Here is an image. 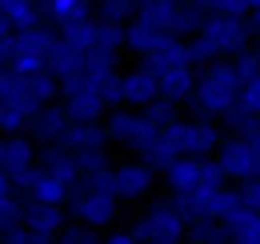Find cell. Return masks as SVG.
Returning a JSON list of instances; mask_svg holds the SVG:
<instances>
[{"instance_id":"obj_12","label":"cell","mask_w":260,"mask_h":244,"mask_svg":"<svg viewBox=\"0 0 260 244\" xmlns=\"http://www.w3.org/2000/svg\"><path fill=\"white\" fill-rule=\"evenodd\" d=\"M68 132H72V116H68L64 104H44V108L32 116V124H28V136H32L40 148H56V144H64Z\"/></svg>"},{"instance_id":"obj_24","label":"cell","mask_w":260,"mask_h":244,"mask_svg":"<svg viewBox=\"0 0 260 244\" xmlns=\"http://www.w3.org/2000/svg\"><path fill=\"white\" fill-rule=\"evenodd\" d=\"M0 16H4L16 32L40 28V24H44V8H40V0H0Z\"/></svg>"},{"instance_id":"obj_36","label":"cell","mask_w":260,"mask_h":244,"mask_svg":"<svg viewBox=\"0 0 260 244\" xmlns=\"http://www.w3.org/2000/svg\"><path fill=\"white\" fill-rule=\"evenodd\" d=\"M240 108H248L252 116H260V76L244 84V92H240Z\"/></svg>"},{"instance_id":"obj_10","label":"cell","mask_w":260,"mask_h":244,"mask_svg":"<svg viewBox=\"0 0 260 244\" xmlns=\"http://www.w3.org/2000/svg\"><path fill=\"white\" fill-rule=\"evenodd\" d=\"M112 188H116L120 204L144 200L156 188V168H148L144 160H120V164H112Z\"/></svg>"},{"instance_id":"obj_37","label":"cell","mask_w":260,"mask_h":244,"mask_svg":"<svg viewBox=\"0 0 260 244\" xmlns=\"http://www.w3.org/2000/svg\"><path fill=\"white\" fill-rule=\"evenodd\" d=\"M0 244H56V240H44V236H36V232H28V228L20 224V228H12L8 236H0Z\"/></svg>"},{"instance_id":"obj_15","label":"cell","mask_w":260,"mask_h":244,"mask_svg":"<svg viewBox=\"0 0 260 244\" xmlns=\"http://www.w3.org/2000/svg\"><path fill=\"white\" fill-rule=\"evenodd\" d=\"M24 196H28V204H48V208H64L68 200H72V188L60 184L56 176H48L44 168H36L28 188H24Z\"/></svg>"},{"instance_id":"obj_9","label":"cell","mask_w":260,"mask_h":244,"mask_svg":"<svg viewBox=\"0 0 260 244\" xmlns=\"http://www.w3.org/2000/svg\"><path fill=\"white\" fill-rule=\"evenodd\" d=\"M40 168V144H36L28 132H20V136H4V172L12 176L16 184V192H24L28 180H32V172Z\"/></svg>"},{"instance_id":"obj_32","label":"cell","mask_w":260,"mask_h":244,"mask_svg":"<svg viewBox=\"0 0 260 244\" xmlns=\"http://www.w3.org/2000/svg\"><path fill=\"white\" fill-rule=\"evenodd\" d=\"M144 116H148V120L156 124V128H172V124L180 120V112H176V104H168V100H156V104H152V108H148V112H144Z\"/></svg>"},{"instance_id":"obj_21","label":"cell","mask_w":260,"mask_h":244,"mask_svg":"<svg viewBox=\"0 0 260 244\" xmlns=\"http://www.w3.org/2000/svg\"><path fill=\"white\" fill-rule=\"evenodd\" d=\"M224 228H228V244H260V212L240 204L236 212L224 216Z\"/></svg>"},{"instance_id":"obj_35","label":"cell","mask_w":260,"mask_h":244,"mask_svg":"<svg viewBox=\"0 0 260 244\" xmlns=\"http://www.w3.org/2000/svg\"><path fill=\"white\" fill-rule=\"evenodd\" d=\"M76 164H80L84 176H96V172H108V168H112L108 152H80V156H76Z\"/></svg>"},{"instance_id":"obj_31","label":"cell","mask_w":260,"mask_h":244,"mask_svg":"<svg viewBox=\"0 0 260 244\" xmlns=\"http://www.w3.org/2000/svg\"><path fill=\"white\" fill-rule=\"evenodd\" d=\"M256 120H260V116H252L248 108L236 104V108L224 116V128H228V136H244V140H252V136H256Z\"/></svg>"},{"instance_id":"obj_33","label":"cell","mask_w":260,"mask_h":244,"mask_svg":"<svg viewBox=\"0 0 260 244\" xmlns=\"http://www.w3.org/2000/svg\"><path fill=\"white\" fill-rule=\"evenodd\" d=\"M56 244H104V240H100L92 228H84V224H76V220H72L64 232L56 236Z\"/></svg>"},{"instance_id":"obj_47","label":"cell","mask_w":260,"mask_h":244,"mask_svg":"<svg viewBox=\"0 0 260 244\" xmlns=\"http://www.w3.org/2000/svg\"><path fill=\"white\" fill-rule=\"evenodd\" d=\"M40 4H44V0H40Z\"/></svg>"},{"instance_id":"obj_7","label":"cell","mask_w":260,"mask_h":244,"mask_svg":"<svg viewBox=\"0 0 260 244\" xmlns=\"http://www.w3.org/2000/svg\"><path fill=\"white\" fill-rule=\"evenodd\" d=\"M68 212L76 224H84V228H108L116 212H120V196L112 192V188H88V184H80L76 192H72V200H68Z\"/></svg>"},{"instance_id":"obj_1","label":"cell","mask_w":260,"mask_h":244,"mask_svg":"<svg viewBox=\"0 0 260 244\" xmlns=\"http://www.w3.org/2000/svg\"><path fill=\"white\" fill-rule=\"evenodd\" d=\"M240 92H244V80L236 76L232 60H216L200 72L188 104H192L196 116H204V120H224L228 112L240 104Z\"/></svg>"},{"instance_id":"obj_44","label":"cell","mask_w":260,"mask_h":244,"mask_svg":"<svg viewBox=\"0 0 260 244\" xmlns=\"http://www.w3.org/2000/svg\"><path fill=\"white\" fill-rule=\"evenodd\" d=\"M248 12H260V0H248Z\"/></svg>"},{"instance_id":"obj_23","label":"cell","mask_w":260,"mask_h":244,"mask_svg":"<svg viewBox=\"0 0 260 244\" xmlns=\"http://www.w3.org/2000/svg\"><path fill=\"white\" fill-rule=\"evenodd\" d=\"M68 148L72 156L80 152H108V132H104V124H72V132H68V140L60 144Z\"/></svg>"},{"instance_id":"obj_40","label":"cell","mask_w":260,"mask_h":244,"mask_svg":"<svg viewBox=\"0 0 260 244\" xmlns=\"http://www.w3.org/2000/svg\"><path fill=\"white\" fill-rule=\"evenodd\" d=\"M248 32H252V40L260 44V12H248Z\"/></svg>"},{"instance_id":"obj_27","label":"cell","mask_w":260,"mask_h":244,"mask_svg":"<svg viewBox=\"0 0 260 244\" xmlns=\"http://www.w3.org/2000/svg\"><path fill=\"white\" fill-rule=\"evenodd\" d=\"M24 216H28V196H24V192L0 196V236H8L12 228H20Z\"/></svg>"},{"instance_id":"obj_5","label":"cell","mask_w":260,"mask_h":244,"mask_svg":"<svg viewBox=\"0 0 260 244\" xmlns=\"http://www.w3.org/2000/svg\"><path fill=\"white\" fill-rule=\"evenodd\" d=\"M104 132H108V144H120V148H128L136 156H144V148L160 136V128L136 108H112L104 116Z\"/></svg>"},{"instance_id":"obj_34","label":"cell","mask_w":260,"mask_h":244,"mask_svg":"<svg viewBox=\"0 0 260 244\" xmlns=\"http://www.w3.org/2000/svg\"><path fill=\"white\" fill-rule=\"evenodd\" d=\"M232 68H236V76H240L244 84L260 76V60H256V52H252V48H248V52H240V56H232Z\"/></svg>"},{"instance_id":"obj_2","label":"cell","mask_w":260,"mask_h":244,"mask_svg":"<svg viewBox=\"0 0 260 244\" xmlns=\"http://www.w3.org/2000/svg\"><path fill=\"white\" fill-rule=\"evenodd\" d=\"M188 216L180 212V204L168 196V200H148L140 212H136V224H132V236L140 244H184L188 236Z\"/></svg>"},{"instance_id":"obj_20","label":"cell","mask_w":260,"mask_h":244,"mask_svg":"<svg viewBox=\"0 0 260 244\" xmlns=\"http://www.w3.org/2000/svg\"><path fill=\"white\" fill-rule=\"evenodd\" d=\"M44 20H52L56 28L64 24H80V20H92V8L96 0H44Z\"/></svg>"},{"instance_id":"obj_13","label":"cell","mask_w":260,"mask_h":244,"mask_svg":"<svg viewBox=\"0 0 260 244\" xmlns=\"http://www.w3.org/2000/svg\"><path fill=\"white\" fill-rule=\"evenodd\" d=\"M52 48H56V32L52 28H24L12 36V44H8V60L12 56H32V60H44L48 64V56H52Z\"/></svg>"},{"instance_id":"obj_25","label":"cell","mask_w":260,"mask_h":244,"mask_svg":"<svg viewBox=\"0 0 260 244\" xmlns=\"http://www.w3.org/2000/svg\"><path fill=\"white\" fill-rule=\"evenodd\" d=\"M144 68H152L156 76H160V72H168V68H192L188 40H164L152 56H144Z\"/></svg>"},{"instance_id":"obj_3","label":"cell","mask_w":260,"mask_h":244,"mask_svg":"<svg viewBox=\"0 0 260 244\" xmlns=\"http://www.w3.org/2000/svg\"><path fill=\"white\" fill-rule=\"evenodd\" d=\"M36 112H40V104L28 96V84L4 68V72H0V136H20V132H28V124H32Z\"/></svg>"},{"instance_id":"obj_19","label":"cell","mask_w":260,"mask_h":244,"mask_svg":"<svg viewBox=\"0 0 260 244\" xmlns=\"http://www.w3.org/2000/svg\"><path fill=\"white\" fill-rule=\"evenodd\" d=\"M24 228L44 236V240H56L68 228V212L64 208H48V204H28V216H24Z\"/></svg>"},{"instance_id":"obj_38","label":"cell","mask_w":260,"mask_h":244,"mask_svg":"<svg viewBox=\"0 0 260 244\" xmlns=\"http://www.w3.org/2000/svg\"><path fill=\"white\" fill-rule=\"evenodd\" d=\"M104 244H140V240L132 236V228H128V232H108V236H104Z\"/></svg>"},{"instance_id":"obj_6","label":"cell","mask_w":260,"mask_h":244,"mask_svg":"<svg viewBox=\"0 0 260 244\" xmlns=\"http://www.w3.org/2000/svg\"><path fill=\"white\" fill-rule=\"evenodd\" d=\"M176 144L180 156H192V160H208L212 152H220L224 144V132L216 120H204V116H188V120H176L172 128H164Z\"/></svg>"},{"instance_id":"obj_11","label":"cell","mask_w":260,"mask_h":244,"mask_svg":"<svg viewBox=\"0 0 260 244\" xmlns=\"http://www.w3.org/2000/svg\"><path fill=\"white\" fill-rule=\"evenodd\" d=\"M120 100L124 108H136V112H148L156 100H160V76L152 68H132V72H120Z\"/></svg>"},{"instance_id":"obj_17","label":"cell","mask_w":260,"mask_h":244,"mask_svg":"<svg viewBox=\"0 0 260 244\" xmlns=\"http://www.w3.org/2000/svg\"><path fill=\"white\" fill-rule=\"evenodd\" d=\"M196 80H200V72L196 68H168V72H160V100H168V104H188L196 92Z\"/></svg>"},{"instance_id":"obj_46","label":"cell","mask_w":260,"mask_h":244,"mask_svg":"<svg viewBox=\"0 0 260 244\" xmlns=\"http://www.w3.org/2000/svg\"><path fill=\"white\" fill-rule=\"evenodd\" d=\"M256 136H260V120H256Z\"/></svg>"},{"instance_id":"obj_16","label":"cell","mask_w":260,"mask_h":244,"mask_svg":"<svg viewBox=\"0 0 260 244\" xmlns=\"http://www.w3.org/2000/svg\"><path fill=\"white\" fill-rule=\"evenodd\" d=\"M40 168L48 172V176H56L60 184H68L72 192L80 188V180H84V172H80V164H76V156L68 152V148H40Z\"/></svg>"},{"instance_id":"obj_4","label":"cell","mask_w":260,"mask_h":244,"mask_svg":"<svg viewBox=\"0 0 260 244\" xmlns=\"http://www.w3.org/2000/svg\"><path fill=\"white\" fill-rule=\"evenodd\" d=\"M60 104L68 108L72 124H104V116L112 112L108 100H104V88L96 80H88L84 72L60 84Z\"/></svg>"},{"instance_id":"obj_14","label":"cell","mask_w":260,"mask_h":244,"mask_svg":"<svg viewBox=\"0 0 260 244\" xmlns=\"http://www.w3.org/2000/svg\"><path fill=\"white\" fill-rule=\"evenodd\" d=\"M164 184L172 196H192L204 188V160H192V156H180L172 168H164Z\"/></svg>"},{"instance_id":"obj_29","label":"cell","mask_w":260,"mask_h":244,"mask_svg":"<svg viewBox=\"0 0 260 244\" xmlns=\"http://www.w3.org/2000/svg\"><path fill=\"white\" fill-rule=\"evenodd\" d=\"M24 84H28V96H32L40 108H44V104H56V96H60V80H56L52 72H36Z\"/></svg>"},{"instance_id":"obj_39","label":"cell","mask_w":260,"mask_h":244,"mask_svg":"<svg viewBox=\"0 0 260 244\" xmlns=\"http://www.w3.org/2000/svg\"><path fill=\"white\" fill-rule=\"evenodd\" d=\"M12 36H16V28H12V24L0 16V48H8V44H12Z\"/></svg>"},{"instance_id":"obj_26","label":"cell","mask_w":260,"mask_h":244,"mask_svg":"<svg viewBox=\"0 0 260 244\" xmlns=\"http://www.w3.org/2000/svg\"><path fill=\"white\" fill-rule=\"evenodd\" d=\"M136 16H140V0H96L92 8L96 24H116V28H128Z\"/></svg>"},{"instance_id":"obj_28","label":"cell","mask_w":260,"mask_h":244,"mask_svg":"<svg viewBox=\"0 0 260 244\" xmlns=\"http://www.w3.org/2000/svg\"><path fill=\"white\" fill-rule=\"evenodd\" d=\"M184 240L188 244H228V228H224V220H192Z\"/></svg>"},{"instance_id":"obj_41","label":"cell","mask_w":260,"mask_h":244,"mask_svg":"<svg viewBox=\"0 0 260 244\" xmlns=\"http://www.w3.org/2000/svg\"><path fill=\"white\" fill-rule=\"evenodd\" d=\"M8 192H16V184H12L8 172H0V196H8Z\"/></svg>"},{"instance_id":"obj_18","label":"cell","mask_w":260,"mask_h":244,"mask_svg":"<svg viewBox=\"0 0 260 244\" xmlns=\"http://www.w3.org/2000/svg\"><path fill=\"white\" fill-rule=\"evenodd\" d=\"M84 64H88V52H80L76 44H68V40L56 36V48H52V56H48V72L64 84V80H72V76L84 72Z\"/></svg>"},{"instance_id":"obj_8","label":"cell","mask_w":260,"mask_h":244,"mask_svg":"<svg viewBox=\"0 0 260 244\" xmlns=\"http://www.w3.org/2000/svg\"><path fill=\"white\" fill-rule=\"evenodd\" d=\"M220 60H232V56H240V52H248V44H252V32H248V20H232V16H208L200 32H196Z\"/></svg>"},{"instance_id":"obj_42","label":"cell","mask_w":260,"mask_h":244,"mask_svg":"<svg viewBox=\"0 0 260 244\" xmlns=\"http://www.w3.org/2000/svg\"><path fill=\"white\" fill-rule=\"evenodd\" d=\"M8 68V48H0V72Z\"/></svg>"},{"instance_id":"obj_30","label":"cell","mask_w":260,"mask_h":244,"mask_svg":"<svg viewBox=\"0 0 260 244\" xmlns=\"http://www.w3.org/2000/svg\"><path fill=\"white\" fill-rule=\"evenodd\" d=\"M120 48H124V28L96 24V40H92V52H88V56H116Z\"/></svg>"},{"instance_id":"obj_45","label":"cell","mask_w":260,"mask_h":244,"mask_svg":"<svg viewBox=\"0 0 260 244\" xmlns=\"http://www.w3.org/2000/svg\"><path fill=\"white\" fill-rule=\"evenodd\" d=\"M252 52H256V60H260V44H256V48H252Z\"/></svg>"},{"instance_id":"obj_43","label":"cell","mask_w":260,"mask_h":244,"mask_svg":"<svg viewBox=\"0 0 260 244\" xmlns=\"http://www.w3.org/2000/svg\"><path fill=\"white\" fill-rule=\"evenodd\" d=\"M0 172H4V136H0Z\"/></svg>"},{"instance_id":"obj_22","label":"cell","mask_w":260,"mask_h":244,"mask_svg":"<svg viewBox=\"0 0 260 244\" xmlns=\"http://www.w3.org/2000/svg\"><path fill=\"white\" fill-rule=\"evenodd\" d=\"M164 40H172V36H164L156 24H148V20H140V16H136L128 28H124V48H128V52H136V56H152Z\"/></svg>"}]
</instances>
